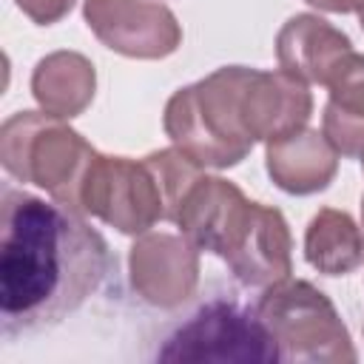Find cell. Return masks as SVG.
<instances>
[{"mask_svg": "<svg viewBox=\"0 0 364 364\" xmlns=\"http://www.w3.org/2000/svg\"><path fill=\"white\" fill-rule=\"evenodd\" d=\"M108 267V245L80 210L26 191H3V336L37 333L60 324L97 293Z\"/></svg>", "mask_w": 364, "mask_h": 364, "instance_id": "6da1fadb", "label": "cell"}, {"mask_svg": "<svg viewBox=\"0 0 364 364\" xmlns=\"http://www.w3.org/2000/svg\"><path fill=\"white\" fill-rule=\"evenodd\" d=\"M250 71L245 65H225L168 100L165 131L199 168H230L250 154L253 136L242 119V94Z\"/></svg>", "mask_w": 364, "mask_h": 364, "instance_id": "7a4b0ae2", "label": "cell"}, {"mask_svg": "<svg viewBox=\"0 0 364 364\" xmlns=\"http://www.w3.org/2000/svg\"><path fill=\"white\" fill-rule=\"evenodd\" d=\"M97 151L51 114L20 111L3 122L0 162L20 179L46 188L57 202L82 210V182Z\"/></svg>", "mask_w": 364, "mask_h": 364, "instance_id": "3957f363", "label": "cell"}, {"mask_svg": "<svg viewBox=\"0 0 364 364\" xmlns=\"http://www.w3.org/2000/svg\"><path fill=\"white\" fill-rule=\"evenodd\" d=\"M256 313L276 341L279 361H355V350L341 316L310 282L282 279L270 284L256 301Z\"/></svg>", "mask_w": 364, "mask_h": 364, "instance_id": "277c9868", "label": "cell"}, {"mask_svg": "<svg viewBox=\"0 0 364 364\" xmlns=\"http://www.w3.org/2000/svg\"><path fill=\"white\" fill-rule=\"evenodd\" d=\"M159 361H279L276 341L256 307L230 299L202 304L156 350Z\"/></svg>", "mask_w": 364, "mask_h": 364, "instance_id": "5b68a950", "label": "cell"}, {"mask_svg": "<svg viewBox=\"0 0 364 364\" xmlns=\"http://www.w3.org/2000/svg\"><path fill=\"white\" fill-rule=\"evenodd\" d=\"M80 199L82 210L122 233H142L156 219H165V196L148 159L131 162L125 156L97 154Z\"/></svg>", "mask_w": 364, "mask_h": 364, "instance_id": "8992f818", "label": "cell"}, {"mask_svg": "<svg viewBox=\"0 0 364 364\" xmlns=\"http://www.w3.org/2000/svg\"><path fill=\"white\" fill-rule=\"evenodd\" d=\"M88 28L125 57L156 60L176 51L182 28L171 9L151 0H85Z\"/></svg>", "mask_w": 364, "mask_h": 364, "instance_id": "52a82bcc", "label": "cell"}, {"mask_svg": "<svg viewBox=\"0 0 364 364\" xmlns=\"http://www.w3.org/2000/svg\"><path fill=\"white\" fill-rule=\"evenodd\" d=\"M199 279L196 245L171 233H151L131 247V284L154 307H176L193 296Z\"/></svg>", "mask_w": 364, "mask_h": 364, "instance_id": "ba28073f", "label": "cell"}, {"mask_svg": "<svg viewBox=\"0 0 364 364\" xmlns=\"http://www.w3.org/2000/svg\"><path fill=\"white\" fill-rule=\"evenodd\" d=\"M313 97L307 85L287 71H250L242 94V119L256 139H279L301 131L310 119Z\"/></svg>", "mask_w": 364, "mask_h": 364, "instance_id": "9c48e42d", "label": "cell"}, {"mask_svg": "<svg viewBox=\"0 0 364 364\" xmlns=\"http://www.w3.org/2000/svg\"><path fill=\"white\" fill-rule=\"evenodd\" d=\"M353 51L347 34L313 14H296L284 23L276 37V54L282 71L301 82L327 85L338 63Z\"/></svg>", "mask_w": 364, "mask_h": 364, "instance_id": "30bf717a", "label": "cell"}, {"mask_svg": "<svg viewBox=\"0 0 364 364\" xmlns=\"http://www.w3.org/2000/svg\"><path fill=\"white\" fill-rule=\"evenodd\" d=\"M336 148L318 131H293L267 142V173L287 193H316L336 176Z\"/></svg>", "mask_w": 364, "mask_h": 364, "instance_id": "8fae6325", "label": "cell"}, {"mask_svg": "<svg viewBox=\"0 0 364 364\" xmlns=\"http://www.w3.org/2000/svg\"><path fill=\"white\" fill-rule=\"evenodd\" d=\"M228 267L247 287H270L290 276V230L276 208H256L253 225Z\"/></svg>", "mask_w": 364, "mask_h": 364, "instance_id": "7c38bea8", "label": "cell"}, {"mask_svg": "<svg viewBox=\"0 0 364 364\" xmlns=\"http://www.w3.org/2000/svg\"><path fill=\"white\" fill-rule=\"evenodd\" d=\"M324 108V136L344 156H364V54L350 51L330 82Z\"/></svg>", "mask_w": 364, "mask_h": 364, "instance_id": "4fadbf2b", "label": "cell"}, {"mask_svg": "<svg viewBox=\"0 0 364 364\" xmlns=\"http://www.w3.org/2000/svg\"><path fill=\"white\" fill-rule=\"evenodd\" d=\"M31 91L46 114L71 119L94 97V65L77 51H54L37 63Z\"/></svg>", "mask_w": 364, "mask_h": 364, "instance_id": "5bb4252c", "label": "cell"}, {"mask_svg": "<svg viewBox=\"0 0 364 364\" xmlns=\"http://www.w3.org/2000/svg\"><path fill=\"white\" fill-rule=\"evenodd\" d=\"M304 259L324 276H344L364 262V239L353 216L321 208L304 233Z\"/></svg>", "mask_w": 364, "mask_h": 364, "instance_id": "9a60e30c", "label": "cell"}, {"mask_svg": "<svg viewBox=\"0 0 364 364\" xmlns=\"http://www.w3.org/2000/svg\"><path fill=\"white\" fill-rule=\"evenodd\" d=\"M23 14H28L40 26H51L60 17H65L74 6V0H14Z\"/></svg>", "mask_w": 364, "mask_h": 364, "instance_id": "2e32d148", "label": "cell"}, {"mask_svg": "<svg viewBox=\"0 0 364 364\" xmlns=\"http://www.w3.org/2000/svg\"><path fill=\"white\" fill-rule=\"evenodd\" d=\"M310 6L316 9H324V11H336V14H347V11H364V0H307Z\"/></svg>", "mask_w": 364, "mask_h": 364, "instance_id": "e0dca14e", "label": "cell"}, {"mask_svg": "<svg viewBox=\"0 0 364 364\" xmlns=\"http://www.w3.org/2000/svg\"><path fill=\"white\" fill-rule=\"evenodd\" d=\"M358 20H361V28H364V11H361V14H358Z\"/></svg>", "mask_w": 364, "mask_h": 364, "instance_id": "ac0fdd59", "label": "cell"}, {"mask_svg": "<svg viewBox=\"0 0 364 364\" xmlns=\"http://www.w3.org/2000/svg\"><path fill=\"white\" fill-rule=\"evenodd\" d=\"M364 159V156H361ZM361 219H364V199H361Z\"/></svg>", "mask_w": 364, "mask_h": 364, "instance_id": "d6986e66", "label": "cell"}]
</instances>
